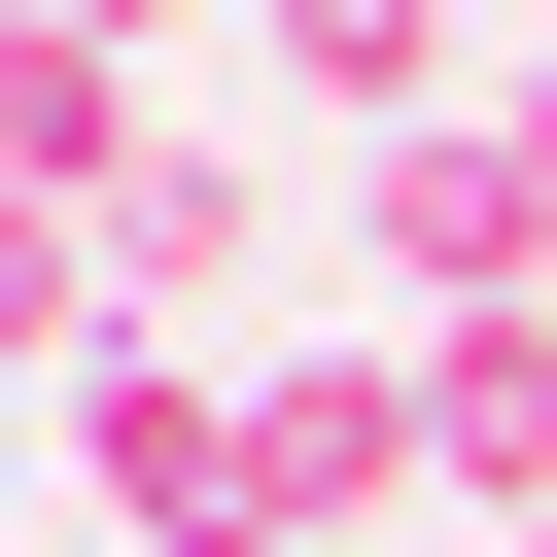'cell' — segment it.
<instances>
[{"label": "cell", "instance_id": "6da1fadb", "mask_svg": "<svg viewBox=\"0 0 557 557\" xmlns=\"http://www.w3.org/2000/svg\"><path fill=\"white\" fill-rule=\"evenodd\" d=\"M348 313H418V348H453V313H557V139H522V104L383 139V174H348Z\"/></svg>", "mask_w": 557, "mask_h": 557}, {"label": "cell", "instance_id": "7a4b0ae2", "mask_svg": "<svg viewBox=\"0 0 557 557\" xmlns=\"http://www.w3.org/2000/svg\"><path fill=\"white\" fill-rule=\"evenodd\" d=\"M244 522H313V557H418V348H383V313L244 348Z\"/></svg>", "mask_w": 557, "mask_h": 557}, {"label": "cell", "instance_id": "3957f363", "mask_svg": "<svg viewBox=\"0 0 557 557\" xmlns=\"http://www.w3.org/2000/svg\"><path fill=\"white\" fill-rule=\"evenodd\" d=\"M104 278H139V348H174L209 278H278V139H244V104H139V139H104Z\"/></svg>", "mask_w": 557, "mask_h": 557}, {"label": "cell", "instance_id": "277c9868", "mask_svg": "<svg viewBox=\"0 0 557 557\" xmlns=\"http://www.w3.org/2000/svg\"><path fill=\"white\" fill-rule=\"evenodd\" d=\"M244 70H278V139H348V174H383V139H453V104H487V0H244Z\"/></svg>", "mask_w": 557, "mask_h": 557}, {"label": "cell", "instance_id": "5b68a950", "mask_svg": "<svg viewBox=\"0 0 557 557\" xmlns=\"http://www.w3.org/2000/svg\"><path fill=\"white\" fill-rule=\"evenodd\" d=\"M70 487H104V557L244 522V348H104V383H70Z\"/></svg>", "mask_w": 557, "mask_h": 557}, {"label": "cell", "instance_id": "8992f818", "mask_svg": "<svg viewBox=\"0 0 557 557\" xmlns=\"http://www.w3.org/2000/svg\"><path fill=\"white\" fill-rule=\"evenodd\" d=\"M104 348H139V278H104V209H35V174H0V383H104Z\"/></svg>", "mask_w": 557, "mask_h": 557}, {"label": "cell", "instance_id": "52a82bcc", "mask_svg": "<svg viewBox=\"0 0 557 557\" xmlns=\"http://www.w3.org/2000/svg\"><path fill=\"white\" fill-rule=\"evenodd\" d=\"M174 557H313V522H174Z\"/></svg>", "mask_w": 557, "mask_h": 557}]
</instances>
